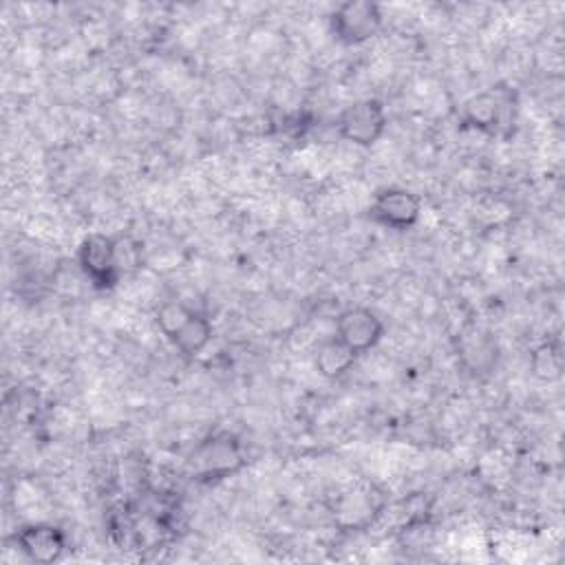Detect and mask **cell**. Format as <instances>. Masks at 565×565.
I'll return each instance as SVG.
<instances>
[{
	"label": "cell",
	"instance_id": "6da1fadb",
	"mask_svg": "<svg viewBox=\"0 0 565 565\" xmlns=\"http://www.w3.org/2000/svg\"><path fill=\"white\" fill-rule=\"evenodd\" d=\"M77 265L95 289H113L121 274L117 269V236L88 234L77 249Z\"/></svg>",
	"mask_w": 565,
	"mask_h": 565
},
{
	"label": "cell",
	"instance_id": "7a4b0ae2",
	"mask_svg": "<svg viewBox=\"0 0 565 565\" xmlns=\"http://www.w3.org/2000/svg\"><path fill=\"white\" fill-rule=\"evenodd\" d=\"M388 117H386V108L380 99H358L353 104H349L347 108H342V113L338 115L335 128L338 135L355 146H373L386 130Z\"/></svg>",
	"mask_w": 565,
	"mask_h": 565
},
{
	"label": "cell",
	"instance_id": "3957f363",
	"mask_svg": "<svg viewBox=\"0 0 565 565\" xmlns=\"http://www.w3.org/2000/svg\"><path fill=\"white\" fill-rule=\"evenodd\" d=\"M190 466L199 477L205 479L227 477L243 466L241 444L230 433L212 435L192 450Z\"/></svg>",
	"mask_w": 565,
	"mask_h": 565
},
{
	"label": "cell",
	"instance_id": "277c9868",
	"mask_svg": "<svg viewBox=\"0 0 565 565\" xmlns=\"http://www.w3.org/2000/svg\"><path fill=\"white\" fill-rule=\"evenodd\" d=\"M331 33L342 44H362L382 29V11L375 2H344L331 13Z\"/></svg>",
	"mask_w": 565,
	"mask_h": 565
},
{
	"label": "cell",
	"instance_id": "5b68a950",
	"mask_svg": "<svg viewBox=\"0 0 565 565\" xmlns=\"http://www.w3.org/2000/svg\"><path fill=\"white\" fill-rule=\"evenodd\" d=\"M512 117V93L503 88L483 90L470 97L461 108V124L488 135H499Z\"/></svg>",
	"mask_w": 565,
	"mask_h": 565
},
{
	"label": "cell",
	"instance_id": "8992f818",
	"mask_svg": "<svg viewBox=\"0 0 565 565\" xmlns=\"http://www.w3.org/2000/svg\"><path fill=\"white\" fill-rule=\"evenodd\" d=\"M422 201L406 188H384L375 194L369 216L388 230H408L419 221Z\"/></svg>",
	"mask_w": 565,
	"mask_h": 565
},
{
	"label": "cell",
	"instance_id": "52a82bcc",
	"mask_svg": "<svg viewBox=\"0 0 565 565\" xmlns=\"http://www.w3.org/2000/svg\"><path fill=\"white\" fill-rule=\"evenodd\" d=\"M384 333V324L375 311L366 307H349L335 318V338L355 355L371 351Z\"/></svg>",
	"mask_w": 565,
	"mask_h": 565
},
{
	"label": "cell",
	"instance_id": "ba28073f",
	"mask_svg": "<svg viewBox=\"0 0 565 565\" xmlns=\"http://www.w3.org/2000/svg\"><path fill=\"white\" fill-rule=\"evenodd\" d=\"M15 547L33 563H55L68 547L62 527L51 523H29L13 534Z\"/></svg>",
	"mask_w": 565,
	"mask_h": 565
},
{
	"label": "cell",
	"instance_id": "9c48e42d",
	"mask_svg": "<svg viewBox=\"0 0 565 565\" xmlns=\"http://www.w3.org/2000/svg\"><path fill=\"white\" fill-rule=\"evenodd\" d=\"M212 322L207 316L199 313V311H190L188 318L177 327V331L168 338L177 351H181L185 358H194L199 355L212 340Z\"/></svg>",
	"mask_w": 565,
	"mask_h": 565
},
{
	"label": "cell",
	"instance_id": "30bf717a",
	"mask_svg": "<svg viewBox=\"0 0 565 565\" xmlns=\"http://www.w3.org/2000/svg\"><path fill=\"white\" fill-rule=\"evenodd\" d=\"M358 355L344 344L340 342L335 335L324 340L318 351H316V358H313V364L318 369V373L327 380H338L342 377L353 364H355Z\"/></svg>",
	"mask_w": 565,
	"mask_h": 565
},
{
	"label": "cell",
	"instance_id": "8fae6325",
	"mask_svg": "<svg viewBox=\"0 0 565 565\" xmlns=\"http://www.w3.org/2000/svg\"><path fill=\"white\" fill-rule=\"evenodd\" d=\"M563 371V358H561V349L554 342H545L541 344L534 353H532V373L539 380L552 382L556 377H561Z\"/></svg>",
	"mask_w": 565,
	"mask_h": 565
}]
</instances>
